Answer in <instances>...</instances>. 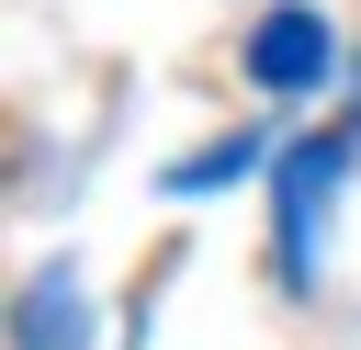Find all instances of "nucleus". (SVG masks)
<instances>
[{
  "label": "nucleus",
  "instance_id": "obj_1",
  "mask_svg": "<svg viewBox=\"0 0 361 350\" xmlns=\"http://www.w3.org/2000/svg\"><path fill=\"white\" fill-rule=\"evenodd\" d=\"M338 169H350V135H293V147L271 158V248H282V282H293V294H305L316 260H327Z\"/></svg>",
  "mask_w": 361,
  "mask_h": 350
},
{
  "label": "nucleus",
  "instance_id": "obj_4",
  "mask_svg": "<svg viewBox=\"0 0 361 350\" xmlns=\"http://www.w3.org/2000/svg\"><path fill=\"white\" fill-rule=\"evenodd\" d=\"M248 169H259V135H214V147H192V158L169 169V192L203 203V192H226V181H248Z\"/></svg>",
  "mask_w": 361,
  "mask_h": 350
},
{
  "label": "nucleus",
  "instance_id": "obj_2",
  "mask_svg": "<svg viewBox=\"0 0 361 350\" xmlns=\"http://www.w3.org/2000/svg\"><path fill=\"white\" fill-rule=\"evenodd\" d=\"M338 79V34H327V11L316 0H271L259 23H248V90H271V102H316Z\"/></svg>",
  "mask_w": 361,
  "mask_h": 350
},
{
  "label": "nucleus",
  "instance_id": "obj_5",
  "mask_svg": "<svg viewBox=\"0 0 361 350\" xmlns=\"http://www.w3.org/2000/svg\"><path fill=\"white\" fill-rule=\"evenodd\" d=\"M350 135H361V68H350Z\"/></svg>",
  "mask_w": 361,
  "mask_h": 350
},
{
  "label": "nucleus",
  "instance_id": "obj_3",
  "mask_svg": "<svg viewBox=\"0 0 361 350\" xmlns=\"http://www.w3.org/2000/svg\"><path fill=\"white\" fill-rule=\"evenodd\" d=\"M11 350H90V294H79V271H34V282H23Z\"/></svg>",
  "mask_w": 361,
  "mask_h": 350
}]
</instances>
